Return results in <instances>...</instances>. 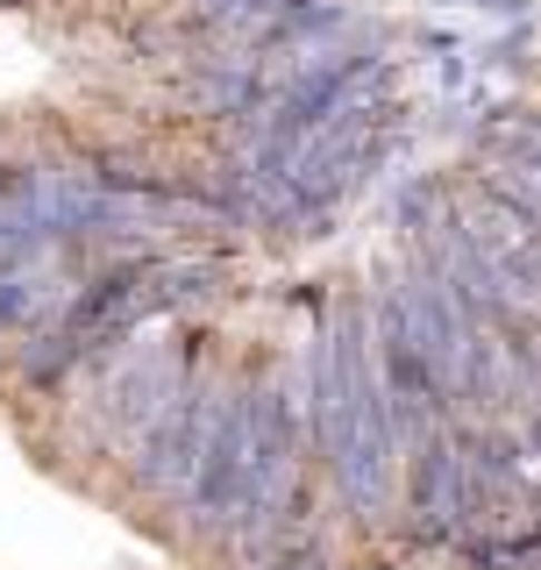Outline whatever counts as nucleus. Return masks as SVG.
Here are the masks:
<instances>
[{
	"label": "nucleus",
	"mask_w": 541,
	"mask_h": 570,
	"mask_svg": "<svg viewBox=\"0 0 541 570\" xmlns=\"http://www.w3.org/2000/svg\"><path fill=\"white\" fill-rule=\"evenodd\" d=\"M214 264H129V272H107L100 285H86V299L65 314V328L43 335V350L29 356L36 379H58L65 364H79L86 350H107L121 335H136L150 314H171L186 299L214 293Z\"/></svg>",
	"instance_id": "nucleus-1"
},
{
	"label": "nucleus",
	"mask_w": 541,
	"mask_h": 570,
	"mask_svg": "<svg viewBox=\"0 0 541 570\" xmlns=\"http://www.w3.org/2000/svg\"><path fill=\"white\" fill-rule=\"evenodd\" d=\"M328 350H335V379H342V421H335V442H328V463L342 478L356 513H377L392 492V406H385V385L371 371V343H364V321L342 314L328 328Z\"/></svg>",
	"instance_id": "nucleus-2"
},
{
	"label": "nucleus",
	"mask_w": 541,
	"mask_h": 570,
	"mask_svg": "<svg viewBox=\"0 0 541 570\" xmlns=\"http://www.w3.org/2000/svg\"><path fill=\"white\" fill-rule=\"evenodd\" d=\"M236 428H243V478H236V521L264 528L285 507L293 485V400L285 392H249L236 400Z\"/></svg>",
	"instance_id": "nucleus-3"
},
{
	"label": "nucleus",
	"mask_w": 541,
	"mask_h": 570,
	"mask_svg": "<svg viewBox=\"0 0 541 570\" xmlns=\"http://www.w3.org/2000/svg\"><path fill=\"white\" fill-rule=\"evenodd\" d=\"M413 528L427 542H449L463 528V456H456V435H427L421 442V463H413Z\"/></svg>",
	"instance_id": "nucleus-4"
},
{
	"label": "nucleus",
	"mask_w": 541,
	"mask_h": 570,
	"mask_svg": "<svg viewBox=\"0 0 541 570\" xmlns=\"http://www.w3.org/2000/svg\"><path fill=\"white\" fill-rule=\"evenodd\" d=\"M178 385H186V364H178V356L142 350V356H129V364L107 379V421H115L121 435H142V428L171 406Z\"/></svg>",
	"instance_id": "nucleus-5"
},
{
	"label": "nucleus",
	"mask_w": 541,
	"mask_h": 570,
	"mask_svg": "<svg viewBox=\"0 0 541 570\" xmlns=\"http://www.w3.org/2000/svg\"><path fill=\"white\" fill-rule=\"evenodd\" d=\"M50 299V278H36V272H0V328H22V321L36 314Z\"/></svg>",
	"instance_id": "nucleus-6"
},
{
	"label": "nucleus",
	"mask_w": 541,
	"mask_h": 570,
	"mask_svg": "<svg viewBox=\"0 0 541 570\" xmlns=\"http://www.w3.org/2000/svg\"><path fill=\"white\" fill-rule=\"evenodd\" d=\"M270 570H328V557H321V549H293V557H278Z\"/></svg>",
	"instance_id": "nucleus-7"
}]
</instances>
